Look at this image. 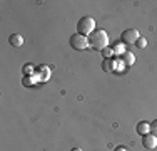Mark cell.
Returning <instances> with one entry per match:
<instances>
[{"instance_id":"cell-2","label":"cell","mask_w":157,"mask_h":151,"mask_svg":"<svg viewBox=\"0 0 157 151\" xmlns=\"http://www.w3.org/2000/svg\"><path fill=\"white\" fill-rule=\"evenodd\" d=\"M95 30V20L92 17H82L80 20L77 22V34H80V35H85L89 37L92 32Z\"/></svg>"},{"instance_id":"cell-7","label":"cell","mask_w":157,"mask_h":151,"mask_svg":"<svg viewBox=\"0 0 157 151\" xmlns=\"http://www.w3.org/2000/svg\"><path fill=\"white\" fill-rule=\"evenodd\" d=\"M137 133H139L140 136H145V134H149V131H151V124L149 123H145V121H140L139 124H137Z\"/></svg>"},{"instance_id":"cell-13","label":"cell","mask_w":157,"mask_h":151,"mask_svg":"<svg viewBox=\"0 0 157 151\" xmlns=\"http://www.w3.org/2000/svg\"><path fill=\"white\" fill-rule=\"evenodd\" d=\"M136 45H137L139 49H144L145 45H147V40H145L144 37H139V39H137V42H136Z\"/></svg>"},{"instance_id":"cell-1","label":"cell","mask_w":157,"mask_h":151,"mask_svg":"<svg viewBox=\"0 0 157 151\" xmlns=\"http://www.w3.org/2000/svg\"><path fill=\"white\" fill-rule=\"evenodd\" d=\"M89 45H90L94 51H100L102 52L105 47H109V35H107L105 30H94V32L89 35Z\"/></svg>"},{"instance_id":"cell-12","label":"cell","mask_w":157,"mask_h":151,"mask_svg":"<svg viewBox=\"0 0 157 151\" xmlns=\"http://www.w3.org/2000/svg\"><path fill=\"white\" fill-rule=\"evenodd\" d=\"M114 54H119V55H122L125 52V49H124V44H117V45H114Z\"/></svg>"},{"instance_id":"cell-11","label":"cell","mask_w":157,"mask_h":151,"mask_svg":"<svg viewBox=\"0 0 157 151\" xmlns=\"http://www.w3.org/2000/svg\"><path fill=\"white\" fill-rule=\"evenodd\" d=\"M102 55L105 59H112V55H114V49H112V47H105L102 51Z\"/></svg>"},{"instance_id":"cell-3","label":"cell","mask_w":157,"mask_h":151,"mask_svg":"<svg viewBox=\"0 0 157 151\" xmlns=\"http://www.w3.org/2000/svg\"><path fill=\"white\" fill-rule=\"evenodd\" d=\"M69 44H70V47L75 49V51H84V49H87V47H89V37L80 35V34H77V32H75L72 37H70Z\"/></svg>"},{"instance_id":"cell-6","label":"cell","mask_w":157,"mask_h":151,"mask_svg":"<svg viewBox=\"0 0 157 151\" xmlns=\"http://www.w3.org/2000/svg\"><path fill=\"white\" fill-rule=\"evenodd\" d=\"M117 64H121V59H104L102 62V69L105 71V72H114V71H117Z\"/></svg>"},{"instance_id":"cell-8","label":"cell","mask_w":157,"mask_h":151,"mask_svg":"<svg viewBox=\"0 0 157 151\" xmlns=\"http://www.w3.org/2000/svg\"><path fill=\"white\" fill-rule=\"evenodd\" d=\"M9 42L13 45V47H20L22 44H24V37L20 35V34H12V35L9 37Z\"/></svg>"},{"instance_id":"cell-5","label":"cell","mask_w":157,"mask_h":151,"mask_svg":"<svg viewBox=\"0 0 157 151\" xmlns=\"http://www.w3.org/2000/svg\"><path fill=\"white\" fill-rule=\"evenodd\" d=\"M142 145H144L145 149H155L157 148V136H154L152 133L142 136Z\"/></svg>"},{"instance_id":"cell-4","label":"cell","mask_w":157,"mask_h":151,"mask_svg":"<svg viewBox=\"0 0 157 151\" xmlns=\"http://www.w3.org/2000/svg\"><path fill=\"white\" fill-rule=\"evenodd\" d=\"M137 39H139V30L137 29H127L122 32L121 35V40L124 45H129V44H136Z\"/></svg>"},{"instance_id":"cell-14","label":"cell","mask_w":157,"mask_h":151,"mask_svg":"<svg viewBox=\"0 0 157 151\" xmlns=\"http://www.w3.org/2000/svg\"><path fill=\"white\" fill-rule=\"evenodd\" d=\"M151 133L154 136H157V119L154 121V123H151Z\"/></svg>"},{"instance_id":"cell-16","label":"cell","mask_w":157,"mask_h":151,"mask_svg":"<svg viewBox=\"0 0 157 151\" xmlns=\"http://www.w3.org/2000/svg\"><path fill=\"white\" fill-rule=\"evenodd\" d=\"M114 151H129V149H127L125 146H117V148H115Z\"/></svg>"},{"instance_id":"cell-15","label":"cell","mask_w":157,"mask_h":151,"mask_svg":"<svg viewBox=\"0 0 157 151\" xmlns=\"http://www.w3.org/2000/svg\"><path fill=\"white\" fill-rule=\"evenodd\" d=\"M24 84H27V86H32V79H30V77H25V79H24Z\"/></svg>"},{"instance_id":"cell-10","label":"cell","mask_w":157,"mask_h":151,"mask_svg":"<svg viewBox=\"0 0 157 151\" xmlns=\"http://www.w3.org/2000/svg\"><path fill=\"white\" fill-rule=\"evenodd\" d=\"M37 72H40V76L37 77V81H47V77L50 76V71H48V67H45V66L39 67V71H37Z\"/></svg>"},{"instance_id":"cell-9","label":"cell","mask_w":157,"mask_h":151,"mask_svg":"<svg viewBox=\"0 0 157 151\" xmlns=\"http://www.w3.org/2000/svg\"><path fill=\"white\" fill-rule=\"evenodd\" d=\"M121 60H122V64H124V66H132V64L136 62V55L130 54V52H124V54H122V57H121Z\"/></svg>"},{"instance_id":"cell-17","label":"cell","mask_w":157,"mask_h":151,"mask_svg":"<svg viewBox=\"0 0 157 151\" xmlns=\"http://www.w3.org/2000/svg\"><path fill=\"white\" fill-rule=\"evenodd\" d=\"M72 151H82L80 148H72Z\"/></svg>"}]
</instances>
